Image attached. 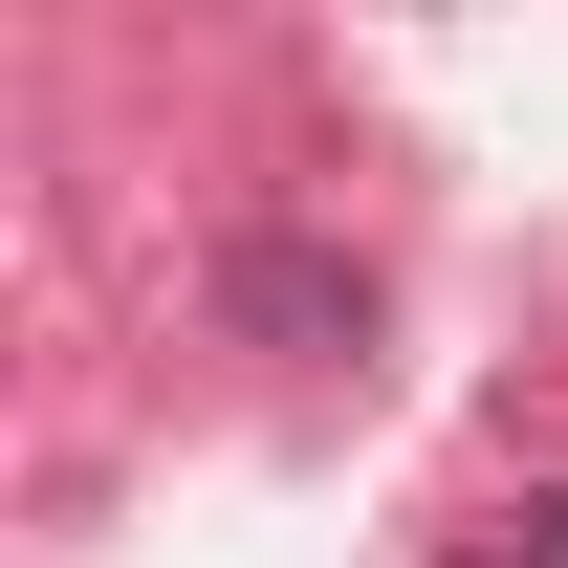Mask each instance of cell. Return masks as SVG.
<instances>
[{
	"label": "cell",
	"mask_w": 568,
	"mask_h": 568,
	"mask_svg": "<svg viewBox=\"0 0 568 568\" xmlns=\"http://www.w3.org/2000/svg\"><path fill=\"white\" fill-rule=\"evenodd\" d=\"M241 306H263V328H351V284L306 263V241H241Z\"/></svg>",
	"instance_id": "obj_1"
},
{
	"label": "cell",
	"mask_w": 568,
	"mask_h": 568,
	"mask_svg": "<svg viewBox=\"0 0 568 568\" xmlns=\"http://www.w3.org/2000/svg\"><path fill=\"white\" fill-rule=\"evenodd\" d=\"M503 568H568V503H547V547H503Z\"/></svg>",
	"instance_id": "obj_2"
}]
</instances>
